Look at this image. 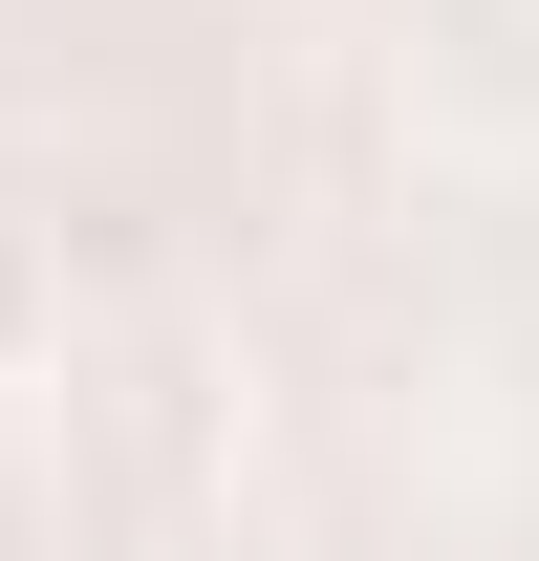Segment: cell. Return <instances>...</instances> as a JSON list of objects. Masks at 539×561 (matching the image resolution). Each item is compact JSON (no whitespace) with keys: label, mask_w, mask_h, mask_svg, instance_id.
Masks as SVG:
<instances>
[{"label":"cell","mask_w":539,"mask_h":561,"mask_svg":"<svg viewBox=\"0 0 539 561\" xmlns=\"http://www.w3.org/2000/svg\"><path fill=\"white\" fill-rule=\"evenodd\" d=\"M66 346V260H44V238H22V216H0V389H22V367Z\"/></svg>","instance_id":"6da1fadb"}]
</instances>
